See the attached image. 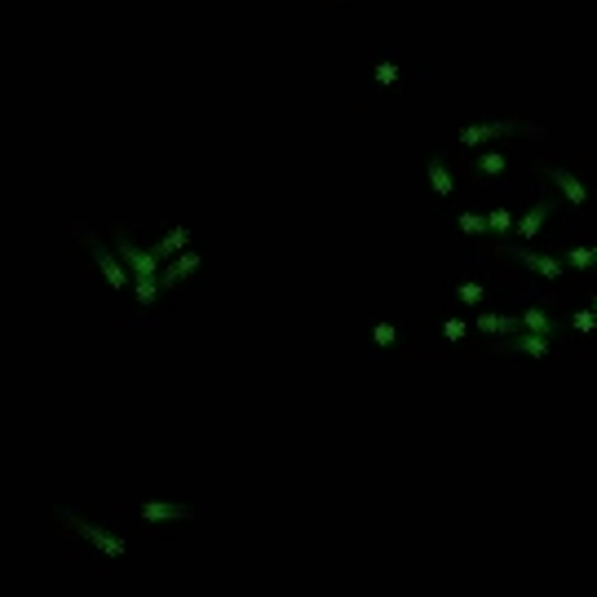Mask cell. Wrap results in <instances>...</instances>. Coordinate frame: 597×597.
<instances>
[{
  "instance_id": "obj_1",
  "label": "cell",
  "mask_w": 597,
  "mask_h": 597,
  "mask_svg": "<svg viewBox=\"0 0 597 597\" xmlns=\"http://www.w3.org/2000/svg\"><path fill=\"white\" fill-rule=\"evenodd\" d=\"M522 133L544 138L540 124H527V120H478V124H465V129L456 133V147H460V151H478V147H491V142H500V138H522Z\"/></svg>"
},
{
  "instance_id": "obj_2",
  "label": "cell",
  "mask_w": 597,
  "mask_h": 597,
  "mask_svg": "<svg viewBox=\"0 0 597 597\" xmlns=\"http://www.w3.org/2000/svg\"><path fill=\"white\" fill-rule=\"evenodd\" d=\"M80 239L89 244V253H94V266L102 271V279H107L111 288H115L120 297H124V292H133V283H129V266H124V257H115V253H111V248L102 244V239H98V235H94V230H89V226H80Z\"/></svg>"
},
{
  "instance_id": "obj_3",
  "label": "cell",
  "mask_w": 597,
  "mask_h": 597,
  "mask_svg": "<svg viewBox=\"0 0 597 597\" xmlns=\"http://www.w3.org/2000/svg\"><path fill=\"white\" fill-rule=\"evenodd\" d=\"M544 182L571 204V209H589L593 204V186L575 173V168H562V164H544Z\"/></svg>"
},
{
  "instance_id": "obj_4",
  "label": "cell",
  "mask_w": 597,
  "mask_h": 597,
  "mask_svg": "<svg viewBox=\"0 0 597 597\" xmlns=\"http://www.w3.org/2000/svg\"><path fill=\"white\" fill-rule=\"evenodd\" d=\"M425 182H430V204H451L456 195H460V182H456V168L447 160V151H434L430 160H425Z\"/></svg>"
},
{
  "instance_id": "obj_5",
  "label": "cell",
  "mask_w": 597,
  "mask_h": 597,
  "mask_svg": "<svg viewBox=\"0 0 597 597\" xmlns=\"http://www.w3.org/2000/svg\"><path fill=\"white\" fill-rule=\"evenodd\" d=\"M115 253L124 257V266L133 271V279H160L164 257L156 248H142L133 235H115Z\"/></svg>"
},
{
  "instance_id": "obj_6",
  "label": "cell",
  "mask_w": 597,
  "mask_h": 597,
  "mask_svg": "<svg viewBox=\"0 0 597 597\" xmlns=\"http://www.w3.org/2000/svg\"><path fill=\"white\" fill-rule=\"evenodd\" d=\"M58 513H62V518H67V522H71V527L80 531V540H85V544H94V548H98V553H102L107 562H120V557L129 553V544L120 540V536H111V531H102V527H94V522H85V518H76L71 509H58Z\"/></svg>"
},
{
  "instance_id": "obj_7",
  "label": "cell",
  "mask_w": 597,
  "mask_h": 597,
  "mask_svg": "<svg viewBox=\"0 0 597 597\" xmlns=\"http://www.w3.org/2000/svg\"><path fill=\"white\" fill-rule=\"evenodd\" d=\"M133 518H138L142 527H173V522L195 518V509H191V504H177V500H147V504L133 509Z\"/></svg>"
},
{
  "instance_id": "obj_8",
  "label": "cell",
  "mask_w": 597,
  "mask_h": 597,
  "mask_svg": "<svg viewBox=\"0 0 597 597\" xmlns=\"http://www.w3.org/2000/svg\"><path fill=\"white\" fill-rule=\"evenodd\" d=\"M407 76H421V71H416L412 62H398V58H389V54H385V58L377 54V62L368 67V85H372V89H380V94H394V89H398Z\"/></svg>"
},
{
  "instance_id": "obj_9",
  "label": "cell",
  "mask_w": 597,
  "mask_h": 597,
  "mask_svg": "<svg viewBox=\"0 0 597 597\" xmlns=\"http://www.w3.org/2000/svg\"><path fill=\"white\" fill-rule=\"evenodd\" d=\"M509 253L518 257V266H522V271H531L536 279H544V283H557V279L566 274V257H553V253H531V248H522V244H513Z\"/></svg>"
},
{
  "instance_id": "obj_10",
  "label": "cell",
  "mask_w": 597,
  "mask_h": 597,
  "mask_svg": "<svg viewBox=\"0 0 597 597\" xmlns=\"http://www.w3.org/2000/svg\"><path fill=\"white\" fill-rule=\"evenodd\" d=\"M553 213H557V204H553V200H536V204L518 218V226H513V244H531V239H540Z\"/></svg>"
},
{
  "instance_id": "obj_11",
  "label": "cell",
  "mask_w": 597,
  "mask_h": 597,
  "mask_svg": "<svg viewBox=\"0 0 597 597\" xmlns=\"http://www.w3.org/2000/svg\"><path fill=\"white\" fill-rule=\"evenodd\" d=\"M500 350L504 354H522V359H548L553 354V336H544V332H513V336L500 341Z\"/></svg>"
},
{
  "instance_id": "obj_12",
  "label": "cell",
  "mask_w": 597,
  "mask_h": 597,
  "mask_svg": "<svg viewBox=\"0 0 597 597\" xmlns=\"http://www.w3.org/2000/svg\"><path fill=\"white\" fill-rule=\"evenodd\" d=\"M509 168H513V160H509L504 151H491V147H483V151L469 160V173H474L478 182H500V177H509Z\"/></svg>"
},
{
  "instance_id": "obj_13",
  "label": "cell",
  "mask_w": 597,
  "mask_h": 597,
  "mask_svg": "<svg viewBox=\"0 0 597 597\" xmlns=\"http://www.w3.org/2000/svg\"><path fill=\"white\" fill-rule=\"evenodd\" d=\"M447 230H451L456 239H465V244H469V239H483V235H491V230H487V213H469V209H460L456 218L447 221Z\"/></svg>"
},
{
  "instance_id": "obj_14",
  "label": "cell",
  "mask_w": 597,
  "mask_h": 597,
  "mask_svg": "<svg viewBox=\"0 0 597 597\" xmlns=\"http://www.w3.org/2000/svg\"><path fill=\"white\" fill-rule=\"evenodd\" d=\"M474 327L483 332V336H513V332H522V315H495V310H483Z\"/></svg>"
},
{
  "instance_id": "obj_15",
  "label": "cell",
  "mask_w": 597,
  "mask_h": 597,
  "mask_svg": "<svg viewBox=\"0 0 597 597\" xmlns=\"http://www.w3.org/2000/svg\"><path fill=\"white\" fill-rule=\"evenodd\" d=\"M191 239H195V226H173L168 235H160L156 253H160L164 262H173L177 253H186V248H191Z\"/></svg>"
},
{
  "instance_id": "obj_16",
  "label": "cell",
  "mask_w": 597,
  "mask_h": 597,
  "mask_svg": "<svg viewBox=\"0 0 597 597\" xmlns=\"http://www.w3.org/2000/svg\"><path fill=\"white\" fill-rule=\"evenodd\" d=\"M513 226H518V218H513V209H509V204H495V209L487 213L491 239H500V244H509V239H513Z\"/></svg>"
},
{
  "instance_id": "obj_17",
  "label": "cell",
  "mask_w": 597,
  "mask_h": 597,
  "mask_svg": "<svg viewBox=\"0 0 597 597\" xmlns=\"http://www.w3.org/2000/svg\"><path fill=\"white\" fill-rule=\"evenodd\" d=\"M522 332H544V336H557V319H553L544 306H527V310H522Z\"/></svg>"
},
{
  "instance_id": "obj_18",
  "label": "cell",
  "mask_w": 597,
  "mask_h": 597,
  "mask_svg": "<svg viewBox=\"0 0 597 597\" xmlns=\"http://www.w3.org/2000/svg\"><path fill=\"white\" fill-rule=\"evenodd\" d=\"M129 297H133V306L151 310V306L164 297V283H160V279H133V292H129Z\"/></svg>"
},
{
  "instance_id": "obj_19",
  "label": "cell",
  "mask_w": 597,
  "mask_h": 597,
  "mask_svg": "<svg viewBox=\"0 0 597 597\" xmlns=\"http://www.w3.org/2000/svg\"><path fill=\"white\" fill-rule=\"evenodd\" d=\"M562 257H566V266H571V271H580V274L597 271V248H584V244H575V248H566Z\"/></svg>"
},
{
  "instance_id": "obj_20",
  "label": "cell",
  "mask_w": 597,
  "mask_h": 597,
  "mask_svg": "<svg viewBox=\"0 0 597 597\" xmlns=\"http://www.w3.org/2000/svg\"><path fill=\"white\" fill-rule=\"evenodd\" d=\"M451 297L465 301V306H483L487 301V288L483 283H451Z\"/></svg>"
},
{
  "instance_id": "obj_21",
  "label": "cell",
  "mask_w": 597,
  "mask_h": 597,
  "mask_svg": "<svg viewBox=\"0 0 597 597\" xmlns=\"http://www.w3.org/2000/svg\"><path fill=\"white\" fill-rule=\"evenodd\" d=\"M372 341H377V350H394V345H398V327H394V324H377V327H372Z\"/></svg>"
},
{
  "instance_id": "obj_22",
  "label": "cell",
  "mask_w": 597,
  "mask_h": 597,
  "mask_svg": "<svg viewBox=\"0 0 597 597\" xmlns=\"http://www.w3.org/2000/svg\"><path fill=\"white\" fill-rule=\"evenodd\" d=\"M571 324H575V332H580V336H597V310H580Z\"/></svg>"
},
{
  "instance_id": "obj_23",
  "label": "cell",
  "mask_w": 597,
  "mask_h": 597,
  "mask_svg": "<svg viewBox=\"0 0 597 597\" xmlns=\"http://www.w3.org/2000/svg\"><path fill=\"white\" fill-rule=\"evenodd\" d=\"M442 336H447V341H460V336H465V324H460V319H447V324H442Z\"/></svg>"
},
{
  "instance_id": "obj_24",
  "label": "cell",
  "mask_w": 597,
  "mask_h": 597,
  "mask_svg": "<svg viewBox=\"0 0 597 597\" xmlns=\"http://www.w3.org/2000/svg\"><path fill=\"white\" fill-rule=\"evenodd\" d=\"M593 310H597V292H593Z\"/></svg>"
},
{
  "instance_id": "obj_25",
  "label": "cell",
  "mask_w": 597,
  "mask_h": 597,
  "mask_svg": "<svg viewBox=\"0 0 597 597\" xmlns=\"http://www.w3.org/2000/svg\"><path fill=\"white\" fill-rule=\"evenodd\" d=\"M350 4H354V0H350Z\"/></svg>"
}]
</instances>
